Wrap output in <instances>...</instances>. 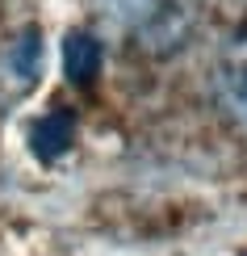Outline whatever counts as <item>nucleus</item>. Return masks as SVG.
Listing matches in <instances>:
<instances>
[{
  "label": "nucleus",
  "instance_id": "obj_1",
  "mask_svg": "<svg viewBox=\"0 0 247 256\" xmlns=\"http://www.w3.org/2000/svg\"><path fill=\"white\" fill-rule=\"evenodd\" d=\"M105 13L134 26V34L143 38L147 50L168 55V50L185 46L189 26H193V8L185 0H101Z\"/></svg>",
  "mask_w": 247,
  "mask_h": 256
},
{
  "label": "nucleus",
  "instance_id": "obj_2",
  "mask_svg": "<svg viewBox=\"0 0 247 256\" xmlns=\"http://www.w3.org/2000/svg\"><path fill=\"white\" fill-rule=\"evenodd\" d=\"M214 88H218V101L231 118L247 122V42H235V46L222 55L218 72H214Z\"/></svg>",
  "mask_w": 247,
  "mask_h": 256
},
{
  "label": "nucleus",
  "instance_id": "obj_3",
  "mask_svg": "<svg viewBox=\"0 0 247 256\" xmlns=\"http://www.w3.org/2000/svg\"><path fill=\"white\" fill-rule=\"evenodd\" d=\"M76 143V114L67 110V105H59V110H46L42 118L29 126V147H34L38 160H59L67 156V147Z\"/></svg>",
  "mask_w": 247,
  "mask_h": 256
},
{
  "label": "nucleus",
  "instance_id": "obj_4",
  "mask_svg": "<svg viewBox=\"0 0 247 256\" xmlns=\"http://www.w3.org/2000/svg\"><path fill=\"white\" fill-rule=\"evenodd\" d=\"M63 72L71 84H92L101 72V42L92 34H67L63 42Z\"/></svg>",
  "mask_w": 247,
  "mask_h": 256
},
{
  "label": "nucleus",
  "instance_id": "obj_5",
  "mask_svg": "<svg viewBox=\"0 0 247 256\" xmlns=\"http://www.w3.org/2000/svg\"><path fill=\"white\" fill-rule=\"evenodd\" d=\"M38 59H42V42H38V30L29 26L25 34L13 42V50H8V68H13V76H21V80H34L38 76Z\"/></svg>",
  "mask_w": 247,
  "mask_h": 256
}]
</instances>
